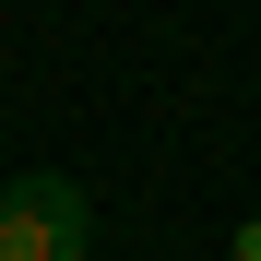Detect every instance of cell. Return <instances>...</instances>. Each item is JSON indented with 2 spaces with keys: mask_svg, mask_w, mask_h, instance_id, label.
Returning a JSON list of instances; mask_svg holds the SVG:
<instances>
[{
  "mask_svg": "<svg viewBox=\"0 0 261 261\" xmlns=\"http://www.w3.org/2000/svg\"><path fill=\"white\" fill-rule=\"evenodd\" d=\"M83 249H95V202H83V178L36 166V178L0 190V261H83Z\"/></svg>",
  "mask_w": 261,
  "mask_h": 261,
  "instance_id": "6da1fadb",
  "label": "cell"
},
{
  "mask_svg": "<svg viewBox=\"0 0 261 261\" xmlns=\"http://www.w3.org/2000/svg\"><path fill=\"white\" fill-rule=\"evenodd\" d=\"M226 261H261V214H249V226H238V238H226Z\"/></svg>",
  "mask_w": 261,
  "mask_h": 261,
  "instance_id": "7a4b0ae2",
  "label": "cell"
}]
</instances>
